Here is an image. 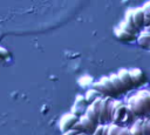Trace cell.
Returning <instances> with one entry per match:
<instances>
[{
  "label": "cell",
  "mask_w": 150,
  "mask_h": 135,
  "mask_svg": "<svg viewBox=\"0 0 150 135\" xmlns=\"http://www.w3.org/2000/svg\"><path fill=\"white\" fill-rule=\"evenodd\" d=\"M127 106L136 117L150 116V102L148 100L145 89H142L137 92L135 95L130 96L127 101Z\"/></svg>",
  "instance_id": "obj_1"
},
{
  "label": "cell",
  "mask_w": 150,
  "mask_h": 135,
  "mask_svg": "<svg viewBox=\"0 0 150 135\" xmlns=\"http://www.w3.org/2000/svg\"><path fill=\"white\" fill-rule=\"evenodd\" d=\"M135 120H136V116L127 104H124L122 101H117V100L112 101L111 123L118 124L121 127H127L131 124Z\"/></svg>",
  "instance_id": "obj_2"
},
{
  "label": "cell",
  "mask_w": 150,
  "mask_h": 135,
  "mask_svg": "<svg viewBox=\"0 0 150 135\" xmlns=\"http://www.w3.org/2000/svg\"><path fill=\"white\" fill-rule=\"evenodd\" d=\"M93 88L96 89V90L102 95V97H111V99H115V97L120 96L118 93L116 92L115 87L112 86V83H111L109 76H103V77H101L97 82H95V83L93 85Z\"/></svg>",
  "instance_id": "obj_3"
},
{
  "label": "cell",
  "mask_w": 150,
  "mask_h": 135,
  "mask_svg": "<svg viewBox=\"0 0 150 135\" xmlns=\"http://www.w3.org/2000/svg\"><path fill=\"white\" fill-rule=\"evenodd\" d=\"M111 97H102L100 104V124L111 123V108H112Z\"/></svg>",
  "instance_id": "obj_4"
},
{
  "label": "cell",
  "mask_w": 150,
  "mask_h": 135,
  "mask_svg": "<svg viewBox=\"0 0 150 135\" xmlns=\"http://www.w3.org/2000/svg\"><path fill=\"white\" fill-rule=\"evenodd\" d=\"M101 100L102 97L96 99L94 102H91L90 104H88L84 115L91 120L93 122H95L96 124H100V104H101Z\"/></svg>",
  "instance_id": "obj_5"
},
{
  "label": "cell",
  "mask_w": 150,
  "mask_h": 135,
  "mask_svg": "<svg viewBox=\"0 0 150 135\" xmlns=\"http://www.w3.org/2000/svg\"><path fill=\"white\" fill-rule=\"evenodd\" d=\"M79 119L80 117L77 115H75L74 113H68V114L63 115L59 122V128H60L61 133H64V131L71 129L74 127V124L79 121Z\"/></svg>",
  "instance_id": "obj_6"
},
{
  "label": "cell",
  "mask_w": 150,
  "mask_h": 135,
  "mask_svg": "<svg viewBox=\"0 0 150 135\" xmlns=\"http://www.w3.org/2000/svg\"><path fill=\"white\" fill-rule=\"evenodd\" d=\"M129 73L134 83V88H139L146 83V75L141 68H131L129 69Z\"/></svg>",
  "instance_id": "obj_7"
},
{
  "label": "cell",
  "mask_w": 150,
  "mask_h": 135,
  "mask_svg": "<svg viewBox=\"0 0 150 135\" xmlns=\"http://www.w3.org/2000/svg\"><path fill=\"white\" fill-rule=\"evenodd\" d=\"M82 128H83V133H86L87 135H93V133L95 131V129L97 128L98 124H96L95 122H93L91 120H89L84 114L82 116H80L79 119Z\"/></svg>",
  "instance_id": "obj_8"
},
{
  "label": "cell",
  "mask_w": 150,
  "mask_h": 135,
  "mask_svg": "<svg viewBox=\"0 0 150 135\" xmlns=\"http://www.w3.org/2000/svg\"><path fill=\"white\" fill-rule=\"evenodd\" d=\"M117 75L118 77L121 79L122 83L124 85L127 92H130L134 89V83L131 81V77H130V73H129V69H125V68H122L117 72Z\"/></svg>",
  "instance_id": "obj_9"
},
{
  "label": "cell",
  "mask_w": 150,
  "mask_h": 135,
  "mask_svg": "<svg viewBox=\"0 0 150 135\" xmlns=\"http://www.w3.org/2000/svg\"><path fill=\"white\" fill-rule=\"evenodd\" d=\"M114 34H115V36H116L118 40L124 41V42H132V41H135V40L137 39L136 35H132V34H130V33L123 31V29L120 28L118 26L114 29Z\"/></svg>",
  "instance_id": "obj_10"
},
{
  "label": "cell",
  "mask_w": 150,
  "mask_h": 135,
  "mask_svg": "<svg viewBox=\"0 0 150 135\" xmlns=\"http://www.w3.org/2000/svg\"><path fill=\"white\" fill-rule=\"evenodd\" d=\"M132 16H134V21H135L136 27L139 31H142L144 28V19H145V15H144V12H143L142 7L132 9Z\"/></svg>",
  "instance_id": "obj_11"
},
{
  "label": "cell",
  "mask_w": 150,
  "mask_h": 135,
  "mask_svg": "<svg viewBox=\"0 0 150 135\" xmlns=\"http://www.w3.org/2000/svg\"><path fill=\"white\" fill-rule=\"evenodd\" d=\"M109 79H110V81H111L112 86L115 87L116 92L118 93V95H122V94H125V93H127V89H125L124 85L122 83L121 79L118 77L117 73H111V74L109 75Z\"/></svg>",
  "instance_id": "obj_12"
},
{
  "label": "cell",
  "mask_w": 150,
  "mask_h": 135,
  "mask_svg": "<svg viewBox=\"0 0 150 135\" xmlns=\"http://www.w3.org/2000/svg\"><path fill=\"white\" fill-rule=\"evenodd\" d=\"M137 43L141 48H144V49H149L150 47V33L149 32H145V31H142L138 35H137Z\"/></svg>",
  "instance_id": "obj_13"
},
{
  "label": "cell",
  "mask_w": 150,
  "mask_h": 135,
  "mask_svg": "<svg viewBox=\"0 0 150 135\" xmlns=\"http://www.w3.org/2000/svg\"><path fill=\"white\" fill-rule=\"evenodd\" d=\"M98 97H102V95H101L96 89H94V88L87 90L86 96H84V99H86V101L88 102V104H90L91 102H94V101H95L96 99H98Z\"/></svg>",
  "instance_id": "obj_14"
},
{
  "label": "cell",
  "mask_w": 150,
  "mask_h": 135,
  "mask_svg": "<svg viewBox=\"0 0 150 135\" xmlns=\"http://www.w3.org/2000/svg\"><path fill=\"white\" fill-rule=\"evenodd\" d=\"M124 21L128 23V25H130L131 27H134V28H137L136 27V25H135V21H134V16H132V9H129L127 13H125V18H124ZM138 29V28H137ZM139 31V29H138ZM141 32V31H139Z\"/></svg>",
  "instance_id": "obj_15"
},
{
  "label": "cell",
  "mask_w": 150,
  "mask_h": 135,
  "mask_svg": "<svg viewBox=\"0 0 150 135\" xmlns=\"http://www.w3.org/2000/svg\"><path fill=\"white\" fill-rule=\"evenodd\" d=\"M121 126L115 124V123H109L108 124V135H117L118 131L121 130Z\"/></svg>",
  "instance_id": "obj_16"
},
{
  "label": "cell",
  "mask_w": 150,
  "mask_h": 135,
  "mask_svg": "<svg viewBox=\"0 0 150 135\" xmlns=\"http://www.w3.org/2000/svg\"><path fill=\"white\" fill-rule=\"evenodd\" d=\"M142 128H143V135H150V116L144 117Z\"/></svg>",
  "instance_id": "obj_17"
},
{
  "label": "cell",
  "mask_w": 150,
  "mask_h": 135,
  "mask_svg": "<svg viewBox=\"0 0 150 135\" xmlns=\"http://www.w3.org/2000/svg\"><path fill=\"white\" fill-rule=\"evenodd\" d=\"M8 56H9L8 50H6L5 48L0 47V60H5V59H7Z\"/></svg>",
  "instance_id": "obj_18"
},
{
  "label": "cell",
  "mask_w": 150,
  "mask_h": 135,
  "mask_svg": "<svg viewBox=\"0 0 150 135\" xmlns=\"http://www.w3.org/2000/svg\"><path fill=\"white\" fill-rule=\"evenodd\" d=\"M117 135H131L130 130H129V127H122Z\"/></svg>",
  "instance_id": "obj_19"
},
{
  "label": "cell",
  "mask_w": 150,
  "mask_h": 135,
  "mask_svg": "<svg viewBox=\"0 0 150 135\" xmlns=\"http://www.w3.org/2000/svg\"><path fill=\"white\" fill-rule=\"evenodd\" d=\"M79 133H81V131H79V130L75 129V128H71V129H69V130L62 133V135H76V134H79Z\"/></svg>",
  "instance_id": "obj_20"
},
{
  "label": "cell",
  "mask_w": 150,
  "mask_h": 135,
  "mask_svg": "<svg viewBox=\"0 0 150 135\" xmlns=\"http://www.w3.org/2000/svg\"><path fill=\"white\" fill-rule=\"evenodd\" d=\"M102 133H103V124H98L95 131L93 133V135H102Z\"/></svg>",
  "instance_id": "obj_21"
},
{
  "label": "cell",
  "mask_w": 150,
  "mask_h": 135,
  "mask_svg": "<svg viewBox=\"0 0 150 135\" xmlns=\"http://www.w3.org/2000/svg\"><path fill=\"white\" fill-rule=\"evenodd\" d=\"M142 9H143V12H144V15H145L146 18H150V7L143 5V6H142Z\"/></svg>",
  "instance_id": "obj_22"
},
{
  "label": "cell",
  "mask_w": 150,
  "mask_h": 135,
  "mask_svg": "<svg viewBox=\"0 0 150 135\" xmlns=\"http://www.w3.org/2000/svg\"><path fill=\"white\" fill-rule=\"evenodd\" d=\"M143 31H145V32H149V33H150V26L144 27V28H143Z\"/></svg>",
  "instance_id": "obj_23"
},
{
  "label": "cell",
  "mask_w": 150,
  "mask_h": 135,
  "mask_svg": "<svg viewBox=\"0 0 150 135\" xmlns=\"http://www.w3.org/2000/svg\"><path fill=\"white\" fill-rule=\"evenodd\" d=\"M144 5H145V6H148V7H150V1H148V2H145Z\"/></svg>",
  "instance_id": "obj_24"
},
{
  "label": "cell",
  "mask_w": 150,
  "mask_h": 135,
  "mask_svg": "<svg viewBox=\"0 0 150 135\" xmlns=\"http://www.w3.org/2000/svg\"><path fill=\"white\" fill-rule=\"evenodd\" d=\"M76 135H87L86 133H79V134H76Z\"/></svg>",
  "instance_id": "obj_25"
},
{
  "label": "cell",
  "mask_w": 150,
  "mask_h": 135,
  "mask_svg": "<svg viewBox=\"0 0 150 135\" xmlns=\"http://www.w3.org/2000/svg\"><path fill=\"white\" fill-rule=\"evenodd\" d=\"M149 50H150V47H149Z\"/></svg>",
  "instance_id": "obj_26"
}]
</instances>
